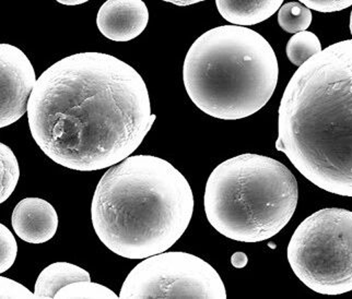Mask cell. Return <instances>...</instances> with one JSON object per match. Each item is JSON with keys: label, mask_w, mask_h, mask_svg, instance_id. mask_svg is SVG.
<instances>
[{"label": "cell", "mask_w": 352, "mask_h": 299, "mask_svg": "<svg viewBox=\"0 0 352 299\" xmlns=\"http://www.w3.org/2000/svg\"><path fill=\"white\" fill-rule=\"evenodd\" d=\"M303 5L309 10L318 12H336L344 10L352 5V0H342V1H329V0H302Z\"/></svg>", "instance_id": "cell-19"}, {"label": "cell", "mask_w": 352, "mask_h": 299, "mask_svg": "<svg viewBox=\"0 0 352 299\" xmlns=\"http://www.w3.org/2000/svg\"><path fill=\"white\" fill-rule=\"evenodd\" d=\"M0 202H5L12 195L19 182V163L8 145H0Z\"/></svg>", "instance_id": "cell-15"}, {"label": "cell", "mask_w": 352, "mask_h": 299, "mask_svg": "<svg viewBox=\"0 0 352 299\" xmlns=\"http://www.w3.org/2000/svg\"><path fill=\"white\" fill-rule=\"evenodd\" d=\"M349 27H350V32H351V35H352V11H351V14H350V25H349Z\"/></svg>", "instance_id": "cell-23"}, {"label": "cell", "mask_w": 352, "mask_h": 299, "mask_svg": "<svg viewBox=\"0 0 352 299\" xmlns=\"http://www.w3.org/2000/svg\"><path fill=\"white\" fill-rule=\"evenodd\" d=\"M279 66L268 40L254 29L221 25L187 51L183 80L192 103L211 117H250L272 99Z\"/></svg>", "instance_id": "cell-4"}, {"label": "cell", "mask_w": 352, "mask_h": 299, "mask_svg": "<svg viewBox=\"0 0 352 299\" xmlns=\"http://www.w3.org/2000/svg\"><path fill=\"white\" fill-rule=\"evenodd\" d=\"M312 11L302 3H283L278 12V23L291 34L305 32L312 23Z\"/></svg>", "instance_id": "cell-14"}, {"label": "cell", "mask_w": 352, "mask_h": 299, "mask_svg": "<svg viewBox=\"0 0 352 299\" xmlns=\"http://www.w3.org/2000/svg\"><path fill=\"white\" fill-rule=\"evenodd\" d=\"M283 0L230 1L217 0L216 5L224 20L232 25L250 27L266 21L283 7Z\"/></svg>", "instance_id": "cell-11"}, {"label": "cell", "mask_w": 352, "mask_h": 299, "mask_svg": "<svg viewBox=\"0 0 352 299\" xmlns=\"http://www.w3.org/2000/svg\"><path fill=\"white\" fill-rule=\"evenodd\" d=\"M55 298H102L116 299L120 296L115 294L112 289L101 284L94 283L91 280H79L75 283L65 286L57 293Z\"/></svg>", "instance_id": "cell-16"}, {"label": "cell", "mask_w": 352, "mask_h": 299, "mask_svg": "<svg viewBox=\"0 0 352 299\" xmlns=\"http://www.w3.org/2000/svg\"><path fill=\"white\" fill-rule=\"evenodd\" d=\"M288 261L309 289L322 295L352 291V211L329 208L298 226L289 243Z\"/></svg>", "instance_id": "cell-6"}, {"label": "cell", "mask_w": 352, "mask_h": 299, "mask_svg": "<svg viewBox=\"0 0 352 299\" xmlns=\"http://www.w3.org/2000/svg\"><path fill=\"white\" fill-rule=\"evenodd\" d=\"M270 247H272V249L275 248V245H274V243H270Z\"/></svg>", "instance_id": "cell-24"}, {"label": "cell", "mask_w": 352, "mask_h": 299, "mask_svg": "<svg viewBox=\"0 0 352 299\" xmlns=\"http://www.w3.org/2000/svg\"><path fill=\"white\" fill-rule=\"evenodd\" d=\"M148 21L149 11L142 0H109L102 5L96 16L100 32L114 42L138 38Z\"/></svg>", "instance_id": "cell-9"}, {"label": "cell", "mask_w": 352, "mask_h": 299, "mask_svg": "<svg viewBox=\"0 0 352 299\" xmlns=\"http://www.w3.org/2000/svg\"><path fill=\"white\" fill-rule=\"evenodd\" d=\"M34 68L27 55L10 44L0 45V127H8L28 112L36 84Z\"/></svg>", "instance_id": "cell-8"}, {"label": "cell", "mask_w": 352, "mask_h": 299, "mask_svg": "<svg viewBox=\"0 0 352 299\" xmlns=\"http://www.w3.org/2000/svg\"><path fill=\"white\" fill-rule=\"evenodd\" d=\"M299 200L296 177L286 165L245 153L224 160L206 184V217L224 237L242 243L267 241L287 226Z\"/></svg>", "instance_id": "cell-5"}, {"label": "cell", "mask_w": 352, "mask_h": 299, "mask_svg": "<svg viewBox=\"0 0 352 299\" xmlns=\"http://www.w3.org/2000/svg\"><path fill=\"white\" fill-rule=\"evenodd\" d=\"M120 298L227 299L219 273L194 254L179 251L146 258L124 280Z\"/></svg>", "instance_id": "cell-7"}, {"label": "cell", "mask_w": 352, "mask_h": 299, "mask_svg": "<svg viewBox=\"0 0 352 299\" xmlns=\"http://www.w3.org/2000/svg\"><path fill=\"white\" fill-rule=\"evenodd\" d=\"M248 258L244 252H235L231 258V263L236 269H242L248 265Z\"/></svg>", "instance_id": "cell-20"}, {"label": "cell", "mask_w": 352, "mask_h": 299, "mask_svg": "<svg viewBox=\"0 0 352 299\" xmlns=\"http://www.w3.org/2000/svg\"><path fill=\"white\" fill-rule=\"evenodd\" d=\"M18 254V243L12 232L3 224H0V273L9 270Z\"/></svg>", "instance_id": "cell-17"}, {"label": "cell", "mask_w": 352, "mask_h": 299, "mask_svg": "<svg viewBox=\"0 0 352 299\" xmlns=\"http://www.w3.org/2000/svg\"><path fill=\"white\" fill-rule=\"evenodd\" d=\"M194 213L192 188L179 169L153 155L129 156L100 179L91 219L104 246L127 259L171 248Z\"/></svg>", "instance_id": "cell-3"}, {"label": "cell", "mask_w": 352, "mask_h": 299, "mask_svg": "<svg viewBox=\"0 0 352 299\" xmlns=\"http://www.w3.org/2000/svg\"><path fill=\"white\" fill-rule=\"evenodd\" d=\"M11 224L18 237L25 243L51 241L58 228V215L51 203L41 198H25L14 208Z\"/></svg>", "instance_id": "cell-10"}, {"label": "cell", "mask_w": 352, "mask_h": 299, "mask_svg": "<svg viewBox=\"0 0 352 299\" xmlns=\"http://www.w3.org/2000/svg\"><path fill=\"white\" fill-rule=\"evenodd\" d=\"M79 280H91L90 273L68 262H56L46 267L38 275L34 286L35 297L55 298L65 286Z\"/></svg>", "instance_id": "cell-12"}, {"label": "cell", "mask_w": 352, "mask_h": 299, "mask_svg": "<svg viewBox=\"0 0 352 299\" xmlns=\"http://www.w3.org/2000/svg\"><path fill=\"white\" fill-rule=\"evenodd\" d=\"M166 3H173V5L183 7V5H194V3H200L201 0H190V1H186V0H182V1H179V0H166Z\"/></svg>", "instance_id": "cell-21"}, {"label": "cell", "mask_w": 352, "mask_h": 299, "mask_svg": "<svg viewBox=\"0 0 352 299\" xmlns=\"http://www.w3.org/2000/svg\"><path fill=\"white\" fill-rule=\"evenodd\" d=\"M149 93L129 64L103 53H79L38 77L28 106L33 139L74 171L112 167L133 154L153 128Z\"/></svg>", "instance_id": "cell-1"}, {"label": "cell", "mask_w": 352, "mask_h": 299, "mask_svg": "<svg viewBox=\"0 0 352 299\" xmlns=\"http://www.w3.org/2000/svg\"><path fill=\"white\" fill-rule=\"evenodd\" d=\"M57 3L66 5H77L88 3V0H57Z\"/></svg>", "instance_id": "cell-22"}, {"label": "cell", "mask_w": 352, "mask_h": 299, "mask_svg": "<svg viewBox=\"0 0 352 299\" xmlns=\"http://www.w3.org/2000/svg\"><path fill=\"white\" fill-rule=\"evenodd\" d=\"M0 298H36L34 293L16 280L1 276L0 278Z\"/></svg>", "instance_id": "cell-18"}, {"label": "cell", "mask_w": 352, "mask_h": 299, "mask_svg": "<svg viewBox=\"0 0 352 299\" xmlns=\"http://www.w3.org/2000/svg\"><path fill=\"white\" fill-rule=\"evenodd\" d=\"M278 114L276 149L316 187L352 198V38L296 70Z\"/></svg>", "instance_id": "cell-2"}, {"label": "cell", "mask_w": 352, "mask_h": 299, "mask_svg": "<svg viewBox=\"0 0 352 299\" xmlns=\"http://www.w3.org/2000/svg\"><path fill=\"white\" fill-rule=\"evenodd\" d=\"M322 51V44L318 36L309 31L296 33L291 36L286 47L289 60L299 68Z\"/></svg>", "instance_id": "cell-13"}]
</instances>
